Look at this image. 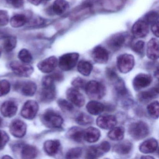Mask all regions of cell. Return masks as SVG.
<instances>
[{"instance_id":"6da1fadb","label":"cell","mask_w":159,"mask_h":159,"mask_svg":"<svg viewBox=\"0 0 159 159\" xmlns=\"http://www.w3.org/2000/svg\"><path fill=\"white\" fill-rule=\"evenodd\" d=\"M43 89L40 94V99L42 102L49 103L52 102L56 96V90L54 80L51 75L45 76L43 79Z\"/></svg>"},{"instance_id":"7a4b0ae2","label":"cell","mask_w":159,"mask_h":159,"mask_svg":"<svg viewBox=\"0 0 159 159\" xmlns=\"http://www.w3.org/2000/svg\"><path fill=\"white\" fill-rule=\"evenodd\" d=\"M84 89L88 96L94 100L101 99L106 94V88L104 84L96 80L88 82Z\"/></svg>"},{"instance_id":"3957f363","label":"cell","mask_w":159,"mask_h":159,"mask_svg":"<svg viewBox=\"0 0 159 159\" xmlns=\"http://www.w3.org/2000/svg\"><path fill=\"white\" fill-rule=\"evenodd\" d=\"M128 133L134 139L139 140L148 136L149 134V128L146 122L139 121L132 123L129 125Z\"/></svg>"},{"instance_id":"277c9868","label":"cell","mask_w":159,"mask_h":159,"mask_svg":"<svg viewBox=\"0 0 159 159\" xmlns=\"http://www.w3.org/2000/svg\"><path fill=\"white\" fill-rule=\"evenodd\" d=\"M42 121L46 127L54 129L60 128L64 122L62 116L52 109L47 110L44 112Z\"/></svg>"},{"instance_id":"5b68a950","label":"cell","mask_w":159,"mask_h":159,"mask_svg":"<svg viewBox=\"0 0 159 159\" xmlns=\"http://www.w3.org/2000/svg\"><path fill=\"white\" fill-rule=\"evenodd\" d=\"M80 55L76 52L65 54L59 57L58 65L64 71H69L75 67L79 60Z\"/></svg>"},{"instance_id":"8992f818","label":"cell","mask_w":159,"mask_h":159,"mask_svg":"<svg viewBox=\"0 0 159 159\" xmlns=\"http://www.w3.org/2000/svg\"><path fill=\"white\" fill-rule=\"evenodd\" d=\"M110 148V144L107 141H103L98 145L90 146L86 149L85 158L87 159L98 158L107 152Z\"/></svg>"},{"instance_id":"52a82bcc","label":"cell","mask_w":159,"mask_h":159,"mask_svg":"<svg viewBox=\"0 0 159 159\" xmlns=\"http://www.w3.org/2000/svg\"><path fill=\"white\" fill-rule=\"evenodd\" d=\"M134 65V58L132 55L123 54L117 57V67L121 73L125 74L130 72L133 69Z\"/></svg>"},{"instance_id":"ba28073f","label":"cell","mask_w":159,"mask_h":159,"mask_svg":"<svg viewBox=\"0 0 159 159\" xmlns=\"http://www.w3.org/2000/svg\"><path fill=\"white\" fill-rule=\"evenodd\" d=\"M10 67L15 74L22 77H29L34 71L33 68L29 64L18 61L11 62Z\"/></svg>"},{"instance_id":"9c48e42d","label":"cell","mask_w":159,"mask_h":159,"mask_svg":"<svg viewBox=\"0 0 159 159\" xmlns=\"http://www.w3.org/2000/svg\"><path fill=\"white\" fill-rule=\"evenodd\" d=\"M39 108V104L36 101L28 100L23 106L21 111V115L25 119L32 120L37 115Z\"/></svg>"},{"instance_id":"30bf717a","label":"cell","mask_w":159,"mask_h":159,"mask_svg":"<svg viewBox=\"0 0 159 159\" xmlns=\"http://www.w3.org/2000/svg\"><path fill=\"white\" fill-rule=\"evenodd\" d=\"M66 95L69 101L76 107H82L84 105V97L78 89L75 88H69L66 92Z\"/></svg>"},{"instance_id":"8fae6325","label":"cell","mask_w":159,"mask_h":159,"mask_svg":"<svg viewBox=\"0 0 159 159\" xmlns=\"http://www.w3.org/2000/svg\"><path fill=\"white\" fill-rule=\"evenodd\" d=\"M152 81V77L149 74L139 73L133 80V87L135 91H139L149 86Z\"/></svg>"},{"instance_id":"7c38bea8","label":"cell","mask_w":159,"mask_h":159,"mask_svg":"<svg viewBox=\"0 0 159 159\" xmlns=\"http://www.w3.org/2000/svg\"><path fill=\"white\" fill-rule=\"evenodd\" d=\"M10 130L13 136L16 138H21L24 137L26 134L27 125L21 120H14L10 125Z\"/></svg>"},{"instance_id":"4fadbf2b","label":"cell","mask_w":159,"mask_h":159,"mask_svg":"<svg viewBox=\"0 0 159 159\" xmlns=\"http://www.w3.org/2000/svg\"><path fill=\"white\" fill-rule=\"evenodd\" d=\"M117 120L115 116L112 115H100L96 120V124L98 127L105 130L113 128L117 124Z\"/></svg>"},{"instance_id":"5bb4252c","label":"cell","mask_w":159,"mask_h":159,"mask_svg":"<svg viewBox=\"0 0 159 159\" xmlns=\"http://www.w3.org/2000/svg\"><path fill=\"white\" fill-rule=\"evenodd\" d=\"M58 65V60L55 56L50 57L40 62L38 67L41 72L49 73L52 72Z\"/></svg>"},{"instance_id":"9a60e30c","label":"cell","mask_w":159,"mask_h":159,"mask_svg":"<svg viewBox=\"0 0 159 159\" xmlns=\"http://www.w3.org/2000/svg\"><path fill=\"white\" fill-rule=\"evenodd\" d=\"M92 57L96 63L105 64L109 59V53L107 49L101 46H97L94 48L92 52Z\"/></svg>"},{"instance_id":"2e32d148","label":"cell","mask_w":159,"mask_h":159,"mask_svg":"<svg viewBox=\"0 0 159 159\" xmlns=\"http://www.w3.org/2000/svg\"><path fill=\"white\" fill-rule=\"evenodd\" d=\"M148 25L144 20H138L132 27V34L136 38H144L148 33Z\"/></svg>"},{"instance_id":"e0dca14e","label":"cell","mask_w":159,"mask_h":159,"mask_svg":"<svg viewBox=\"0 0 159 159\" xmlns=\"http://www.w3.org/2000/svg\"><path fill=\"white\" fill-rule=\"evenodd\" d=\"M159 96L158 87H153L146 91L140 92L138 94L137 99L142 103H147L152 99L158 98Z\"/></svg>"},{"instance_id":"ac0fdd59","label":"cell","mask_w":159,"mask_h":159,"mask_svg":"<svg viewBox=\"0 0 159 159\" xmlns=\"http://www.w3.org/2000/svg\"><path fill=\"white\" fill-rule=\"evenodd\" d=\"M125 37L122 33H118L112 35L108 40V47L113 51H117L120 49L124 44Z\"/></svg>"},{"instance_id":"d6986e66","label":"cell","mask_w":159,"mask_h":159,"mask_svg":"<svg viewBox=\"0 0 159 159\" xmlns=\"http://www.w3.org/2000/svg\"><path fill=\"white\" fill-rule=\"evenodd\" d=\"M17 105L11 100L5 101L1 107V112L4 117L11 118L16 114L17 111Z\"/></svg>"},{"instance_id":"ffe728a7","label":"cell","mask_w":159,"mask_h":159,"mask_svg":"<svg viewBox=\"0 0 159 159\" xmlns=\"http://www.w3.org/2000/svg\"><path fill=\"white\" fill-rule=\"evenodd\" d=\"M158 148L157 140L154 138H150L143 141L139 146L140 152L145 154L153 153Z\"/></svg>"},{"instance_id":"44dd1931","label":"cell","mask_w":159,"mask_h":159,"mask_svg":"<svg viewBox=\"0 0 159 159\" xmlns=\"http://www.w3.org/2000/svg\"><path fill=\"white\" fill-rule=\"evenodd\" d=\"M147 55L151 60H156L159 58V41L156 39H152L147 45Z\"/></svg>"},{"instance_id":"7402d4cb","label":"cell","mask_w":159,"mask_h":159,"mask_svg":"<svg viewBox=\"0 0 159 159\" xmlns=\"http://www.w3.org/2000/svg\"><path fill=\"white\" fill-rule=\"evenodd\" d=\"M66 135L70 140L81 143L84 140V130L80 127L73 126L69 129Z\"/></svg>"},{"instance_id":"603a6c76","label":"cell","mask_w":159,"mask_h":159,"mask_svg":"<svg viewBox=\"0 0 159 159\" xmlns=\"http://www.w3.org/2000/svg\"><path fill=\"white\" fill-rule=\"evenodd\" d=\"M61 143L59 140H48L44 142L43 148L44 151L50 156L56 155L60 149Z\"/></svg>"},{"instance_id":"cb8c5ba5","label":"cell","mask_w":159,"mask_h":159,"mask_svg":"<svg viewBox=\"0 0 159 159\" xmlns=\"http://www.w3.org/2000/svg\"><path fill=\"white\" fill-rule=\"evenodd\" d=\"M133 148V145L128 140H124L119 142L113 147V151L120 155L129 154Z\"/></svg>"},{"instance_id":"d4e9b609","label":"cell","mask_w":159,"mask_h":159,"mask_svg":"<svg viewBox=\"0 0 159 159\" xmlns=\"http://www.w3.org/2000/svg\"><path fill=\"white\" fill-rule=\"evenodd\" d=\"M101 136L100 131L98 128L89 127L84 130V140L93 143L98 141Z\"/></svg>"},{"instance_id":"484cf974","label":"cell","mask_w":159,"mask_h":159,"mask_svg":"<svg viewBox=\"0 0 159 159\" xmlns=\"http://www.w3.org/2000/svg\"><path fill=\"white\" fill-rule=\"evenodd\" d=\"M86 109L90 114L98 115L105 111V105L96 100H92L87 103Z\"/></svg>"},{"instance_id":"4316f807","label":"cell","mask_w":159,"mask_h":159,"mask_svg":"<svg viewBox=\"0 0 159 159\" xmlns=\"http://www.w3.org/2000/svg\"><path fill=\"white\" fill-rule=\"evenodd\" d=\"M69 8V4L66 0H55L52 6L54 13L61 15L66 12Z\"/></svg>"},{"instance_id":"83f0119b","label":"cell","mask_w":159,"mask_h":159,"mask_svg":"<svg viewBox=\"0 0 159 159\" xmlns=\"http://www.w3.org/2000/svg\"><path fill=\"white\" fill-rule=\"evenodd\" d=\"M38 150L36 147L31 145H25L21 152L22 158L25 159H34L37 157Z\"/></svg>"},{"instance_id":"f1b7e54d","label":"cell","mask_w":159,"mask_h":159,"mask_svg":"<svg viewBox=\"0 0 159 159\" xmlns=\"http://www.w3.org/2000/svg\"><path fill=\"white\" fill-rule=\"evenodd\" d=\"M108 134L110 139L115 141H119L123 139L125 134V129L122 126L113 127Z\"/></svg>"},{"instance_id":"f546056e","label":"cell","mask_w":159,"mask_h":159,"mask_svg":"<svg viewBox=\"0 0 159 159\" xmlns=\"http://www.w3.org/2000/svg\"><path fill=\"white\" fill-rule=\"evenodd\" d=\"M93 69V66L89 61L81 60L77 66V70L80 73L84 76L90 75Z\"/></svg>"},{"instance_id":"4dcf8cb0","label":"cell","mask_w":159,"mask_h":159,"mask_svg":"<svg viewBox=\"0 0 159 159\" xmlns=\"http://www.w3.org/2000/svg\"><path fill=\"white\" fill-rule=\"evenodd\" d=\"M27 18L23 14H16L11 19V25L15 28L21 27L27 23Z\"/></svg>"},{"instance_id":"1f68e13d","label":"cell","mask_w":159,"mask_h":159,"mask_svg":"<svg viewBox=\"0 0 159 159\" xmlns=\"http://www.w3.org/2000/svg\"><path fill=\"white\" fill-rule=\"evenodd\" d=\"M37 89V85L35 83L32 81L27 82L22 87V93L26 96H33L36 93Z\"/></svg>"},{"instance_id":"d6a6232c","label":"cell","mask_w":159,"mask_h":159,"mask_svg":"<svg viewBox=\"0 0 159 159\" xmlns=\"http://www.w3.org/2000/svg\"><path fill=\"white\" fill-rule=\"evenodd\" d=\"M76 122L81 125H87L91 124L93 122V119L90 115L82 112L77 116Z\"/></svg>"},{"instance_id":"836d02e7","label":"cell","mask_w":159,"mask_h":159,"mask_svg":"<svg viewBox=\"0 0 159 159\" xmlns=\"http://www.w3.org/2000/svg\"><path fill=\"white\" fill-rule=\"evenodd\" d=\"M17 40L14 37H9L5 38L3 42V48L7 52L12 51L16 46Z\"/></svg>"},{"instance_id":"e575fe53","label":"cell","mask_w":159,"mask_h":159,"mask_svg":"<svg viewBox=\"0 0 159 159\" xmlns=\"http://www.w3.org/2000/svg\"><path fill=\"white\" fill-rule=\"evenodd\" d=\"M149 115L154 119L159 118V102L155 101L149 104L147 107Z\"/></svg>"},{"instance_id":"d590c367","label":"cell","mask_w":159,"mask_h":159,"mask_svg":"<svg viewBox=\"0 0 159 159\" xmlns=\"http://www.w3.org/2000/svg\"><path fill=\"white\" fill-rule=\"evenodd\" d=\"M57 104L62 111L66 113H70L74 111V107L72 104L66 99H59L57 101Z\"/></svg>"},{"instance_id":"8d00e7d4","label":"cell","mask_w":159,"mask_h":159,"mask_svg":"<svg viewBox=\"0 0 159 159\" xmlns=\"http://www.w3.org/2000/svg\"><path fill=\"white\" fill-rule=\"evenodd\" d=\"M159 14L155 11H152L146 14L144 16V20L148 25H153L159 22Z\"/></svg>"},{"instance_id":"74e56055","label":"cell","mask_w":159,"mask_h":159,"mask_svg":"<svg viewBox=\"0 0 159 159\" xmlns=\"http://www.w3.org/2000/svg\"><path fill=\"white\" fill-rule=\"evenodd\" d=\"M83 150L81 148H72L67 152L66 158L69 159H78L81 156Z\"/></svg>"},{"instance_id":"f35d334b","label":"cell","mask_w":159,"mask_h":159,"mask_svg":"<svg viewBox=\"0 0 159 159\" xmlns=\"http://www.w3.org/2000/svg\"><path fill=\"white\" fill-rule=\"evenodd\" d=\"M18 58L23 63L29 64L32 62L33 57L30 52L27 50L24 49L21 50L18 53Z\"/></svg>"},{"instance_id":"ab89813d","label":"cell","mask_w":159,"mask_h":159,"mask_svg":"<svg viewBox=\"0 0 159 159\" xmlns=\"http://www.w3.org/2000/svg\"><path fill=\"white\" fill-rule=\"evenodd\" d=\"M11 90V84L7 80L0 81V97L4 96L9 93Z\"/></svg>"},{"instance_id":"60d3db41","label":"cell","mask_w":159,"mask_h":159,"mask_svg":"<svg viewBox=\"0 0 159 159\" xmlns=\"http://www.w3.org/2000/svg\"><path fill=\"white\" fill-rule=\"evenodd\" d=\"M132 49L139 55H143L145 49V42L143 41H138L133 44Z\"/></svg>"},{"instance_id":"b9f144b4","label":"cell","mask_w":159,"mask_h":159,"mask_svg":"<svg viewBox=\"0 0 159 159\" xmlns=\"http://www.w3.org/2000/svg\"><path fill=\"white\" fill-rule=\"evenodd\" d=\"M87 83L85 80L80 77H77L74 78L71 82V84L74 88L76 89H84L85 88V85Z\"/></svg>"},{"instance_id":"7bdbcfd3","label":"cell","mask_w":159,"mask_h":159,"mask_svg":"<svg viewBox=\"0 0 159 159\" xmlns=\"http://www.w3.org/2000/svg\"><path fill=\"white\" fill-rule=\"evenodd\" d=\"M9 22V16L8 12L0 10V26H5Z\"/></svg>"},{"instance_id":"ee69618b","label":"cell","mask_w":159,"mask_h":159,"mask_svg":"<svg viewBox=\"0 0 159 159\" xmlns=\"http://www.w3.org/2000/svg\"><path fill=\"white\" fill-rule=\"evenodd\" d=\"M106 75L107 78L110 81L113 82V83L119 78V76L117 75L115 70L110 68H107L106 69Z\"/></svg>"},{"instance_id":"f6af8a7d","label":"cell","mask_w":159,"mask_h":159,"mask_svg":"<svg viewBox=\"0 0 159 159\" xmlns=\"http://www.w3.org/2000/svg\"><path fill=\"white\" fill-rule=\"evenodd\" d=\"M9 140V136L5 131L0 130V149L3 148Z\"/></svg>"},{"instance_id":"bcb514c9","label":"cell","mask_w":159,"mask_h":159,"mask_svg":"<svg viewBox=\"0 0 159 159\" xmlns=\"http://www.w3.org/2000/svg\"><path fill=\"white\" fill-rule=\"evenodd\" d=\"M9 5L16 9L22 8L24 4V0H5Z\"/></svg>"},{"instance_id":"7dc6e473","label":"cell","mask_w":159,"mask_h":159,"mask_svg":"<svg viewBox=\"0 0 159 159\" xmlns=\"http://www.w3.org/2000/svg\"><path fill=\"white\" fill-rule=\"evenodd\" d=\"M54 80L57 81H62L64 80V75L61 72L59 71L54 72V73L51 75Z\"/></svg>"},{"instance_id":"c3c4849f","label":"cell","mask_w":159,"mask_h":159,"mask_svg":"<svg viewBox=\"0 0 159 159\" xmlns=\"http://www.w3.org/2000/svg\"><path fill=\"white\" fill-rule=\"evenodd\" d=\"M151 30L156 37H159V22L151 25Z\"/></svg>"},{"instance_id":"681fc988","label":"cell","mask_w":159,"mask_h":159,"mask_svg":"<svg viewBox=\"0 0 159 159\" xmlns=\"http://www.w3.org/2000/svg\"><path fill=\"white\" fill-rule=\"evenodd\" d=\"M27 1L31 4L38 6L41 3L43 0H27Z\"/></svg>"},{"instance_id":"f907efd6","label":"cell","mask_w":159,"mask_h":159,"mask_svg":"<svg viewBox=\"0 0 159 159\" xmlns=\"http://www.w3.org/2000/svg\"><path fill=\"white\" fill-rule=\"evenodd\" d=\"M5 38H6V36L4 35V33L0 31V39H5Z\"/></svg>"},{"instance_id":"816d5d0a","label":"cell","mask_w":159,"mask_h":159,"mask_svg":"<svg viewBox=\"0 0 159 159\" xmlns=\"http://www.w3.org/2000/svg\"><path fill=\"white\" fill-rule=\"evenodd\" d=\"M158 73H159V72H158V68H157L156 70H155V72H154V76L157 78H158V77H159V74H158Z\"/></svg>"},{"instance_id":"f5cc1de1","label":"cell","mask_w":159,"mask_h":159,"mask_svg":"<svg viewBox=\"0 0 159 159\" xmlns=\"http://www.w3.org/2000/svg\"><path fill=\"white\" fill-rule=\"evenodd\" d=\"M141 158H147V159H154V158L152 157V156H143V157H141Z\"/></svg>"},{"instance_id":"db71d44e","label":"cell","mask_w":159,"mask_h":159,"mask_svg":"<svg viewBox=\"0 0 159 159\" xmlns=\"http://www.w3.org/2000/svg\"><path fill=\"white\" fill-rule=\"evenodd\" d=\"M2 122H3V120H2V119L0 117V127L2 125Z\"/></svg>"},{"instance_id":"11a10c76","label":"cell","mask_w":159,"mask_h":159,"mask_svg":"<svg viewBox=\"0 0 159 159\" xmlns=\"http://www.w3.org/2000/svg\"><path fill=\"white\" fill-rule=\"evenodd\" d=\"M2 158H10V159H11L12 157L11 156H8V155H5V156H3Z\"/></svg>"},{"instance_id":"9f6ffc18","label":"cell","mask_w":159,"mask_h":159,"mask_svg":"<svg viewBox=\"0 0 159 159\" xmlns=\"http://www.w3.org/2000/svg\"><path fill=\"white\" fill-rule=\"evenodd\" d=\"M1 53H2V49H1V47H0V56H1Z\"/></svg>"}]
</instances>
